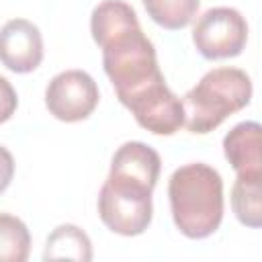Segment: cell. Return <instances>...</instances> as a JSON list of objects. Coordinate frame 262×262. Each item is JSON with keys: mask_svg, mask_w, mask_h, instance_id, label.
<instances>
[{"mask_svg": "<svg viewBox=\"0 0 262 262\" xmlns=\"http://www.w3.org/2000/svg\"><path fill=\"white\" fill-rule=\"evenodd\" d=\"M90 31L123 106L143 129L174 135L184 125L182 100L166 86L154 43L143 35L135 10L123 0H102L92 10Z\"/></svg>", "mask_w": 262, "mask_h": 262, "instance_id": "1", "label": "cell"}, {"mask_svg": "<svg viewBox=\"0 0 262 262\" xmlns=\"http://www.w3.org/2000/svg\"><path fill=\"white\" fill-rule=\"evenodd\" d=\"M172 219L180 233L203 239L217 231L223 219V180L207 164L192 162L174 170L168 182Z\"/></svg>", "mask_w": 262, "mask_h": 262, "instance_id": "2", "label": "cell"}, {"mask_svg": "<svg viewBox=\"0 0 262 262\" xmlns=\"http://www.w3.org/2000/svg\"><path fill=\"white\" fill-rule=\"evenodd\" d=\"M252 98V80L239 68H215L184 94V127L205 135L227 117L242 111Z\"/></svg>", "mask_w": 262, "mask_h": 262, "instance_id": "3", "label": "cell"}, {"mask_svg": "<svg viewBox=\"0 0 262 262\" xmlns=\"http://www.w3.org/2000/svg\"><path fill=\"white\" fill-rule=\"evenodd\" d=\"M154 186L121 174L108 172L98 192V215L102 223L119 235H139L151 221Z\"/></svg>", "mask_w": 262, "mask_h": 262, "instance_id": "4", "label": "cell"}, {"mask_svg": "<svg viewBox=\"0 0 262 262\" xmlns=\"http://www.w3.org/2000/svg\"><path fill=\"white\" fill-rule=\"evenodd\" d=\"M192 41L207 59H225L242 53L248 41V23L227 6L207 10L192 29Z\"/></svg>", "mask_w": 262, "mask_h": 262, "instance_id": "5", "label": "cell"}, {"mask_svg": "<svg viewBox=\"0 0 262 262\" xmlns=\"http://www.w3.org/2000/svg\"><path fill=\"white\" fill-rule=\"evenodd\" d=\"M45 104L59 121H84L98 104V86L90 74L82 70H66L47 84Z\"/></svg>", "mask_w": 262, "mask_h": 262, "instance_id": "6", "label": "cell"}, {"mask_svg": "<svg viewBox=\"0 0 262 262\" xmlns=\"http://www.w3.org/2000/svg\"><path fill=\"white\" fill-rule=\"evenodd\" d=\"M43 59L39 29L27 18H12L0 29V61L16 74L33 72Z\"/></svg>", "mask_w": 262, "mask_h": 262, "instance_id": "7", "label": "cell"}, {"mask_svg": "<svg viewBox=\"0 0 262 262\" xmlns=\"http://www.w3.org/2000/svg\"><path fill=\"white\" fill-rule=\"evenodd\" d=\"M223 151L239 178H262V127L258 123L235 125L223 139Z\"/></svg>", "mask_w": 262, "mask_h": 262, "instance_id": "8", "label": "cell"}, {"mask_svg": "<svg viewBox=\"0 0 262 262\" xmlns=\"http://www.w3.org/2000/svg\"><path fill=\"white\" fill-rule=\"evenodd\" d=\"M92 258V248L88 235L76 225H59L47 237L43 260H82Z\"/></svg>", "mask_w": 262, "mask_h": 262, "instance_id": "9", "label": "cell"}, {"mask_svg": "<svg viewBox=\"0 0 262 262\" xmlns=\"http://www.w3.org/2000/svg\"><path fill=\"white\" fill-rule=\"evenodd\" d=\"M262 178H235L231 188V207L235 217L248 227L262 225Z\"/></svg>", "mask_w": 262, "mask_h": 262, "instance_id": "10", "label": "cell"}, {"mask_svg": "<svg viewBox=\"0 0 262 262\" xmlns=\"http://www.w3.org/2000/svg\"><path fill=\"white\" fill-rule=\"evenodd\" d=\"M31 252L27 225L8 213H0V262H25Z\"/></svg>", "mask_w": 262, "mask_h": 262, "instance_id": "11", "label": "cell"}, {"mask_svg": "<svg viewBox=\"0 0 262 262\" xmlns=\"http://www.w3.org/2000/svg\"><path fill=\"white\" fill-rule=\"evenodd\" d=\"M201 0H143V6L154 23L164 29L178 31L190 25L196 16Z\"/></svg>", "mask_w": 262, "mask_h": 262, "instance_id": "12", "label": "cell"}, {"mask_svg": "<svg viewBox=\"0 0 262 262\" xmlns=\"http://www.w3.org/2000/svg\"><path fill=\"white\" fill-rule=\"evenodd\" d=\"M16 104H18V98L12 84L4 76H0V123L8 121L14 115Z\"/></svg>", "mask_w": 262, "mask_h": 262, "instance_id": "13", "label": "cell"}, {"mask_svg": "<svg viewBox=\"0 0 262 262\" xmlns=\"http://www.w3.org/2000/svg\"><path fill=\"white\" fill-rule=\"evenodd\" d=\"M12 176H14V158L6 147L0 145V194L8 188Z\"/></svg>", "mask_w": 262, "mask_h": 262, "instance_id": "14", "label": "cell"}]
</instances>
